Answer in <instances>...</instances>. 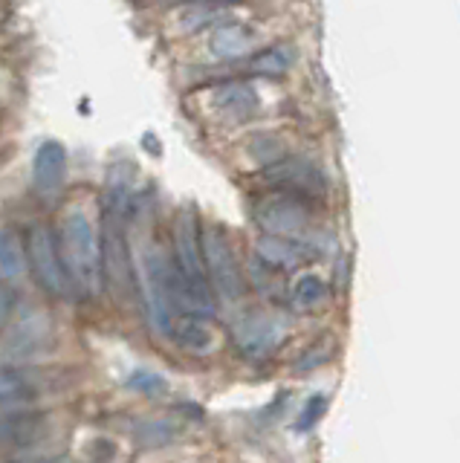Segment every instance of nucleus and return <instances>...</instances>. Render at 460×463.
I'll return each mask as SVG.
<instances>
[{
  "label": "nucleus",
  "mask_w": 460,
  "mask_h": 463,
  "mask_svg": "<svg viewBox=\"0 0 460 463\" xmlns=\"http://www.w3.org/2000/svg\"><path fill=\"white\" fill-rule=\"evenodd\" d=\"M102 264L105 279L113 287L131 289V260H127L125 229H122V206H113L105 217V238H102Z\"/></svg>",
  "instance_id": "10"
},
{
  "label": "nucleus",
  "mask_w": 460,
  "mask_h": 463,
  "mask_svg": "<svg viewBox=\"0 0 460 463\" xmlns=\"http://www.w3.org/2000/svg\"><path fill=\"white\" fill-rule=\"evenodd\" d=\"M50 342H52V327L47 322V316L26 313V318H21L15 330H12V336L6 339V351L18 362H26V359L38 356L44 347H50Z\"/></svg>",
  "instance_id": "12"
},
{
  "label": "nucleus",
  "mask_w": 460,
  "mask_h": 463,
  "mask_svg": "<svg viewBox=\"0 0 460 463\" xmlns=\"http://www.w3.org/2000/svg\"><path fill=\"white\" fill-rule=\"evenodd\" d=\"M324 298H327V284L319 275L307 272L293 284V304L298 310H315L319 304H324Z\"/></svg>",
  "instance_id": "20"
},
{
  "label": "nucleus",
  "mask_w": 460,
  "mask_h": 463,
  "mask_svg": "<svg viewBox=\"0 0 460 463\" xmlns=\"http://www.w3.org/2000/svg\"><path fill=\"white\" fill-rule=\"evenodd\" d=\"M168 336L174 339L183 347V351H189V354H209L211 347H214V330L200 316L174 318V325H171Z\"/></svg>",
  "instance_id": "15"
},
{
  "label": "nucleus",
  "mask_w": 460,
  "mask_h": 463,
  "mask_svg": "<svg viewBox=\"0 0 460 463\" xmlns=\"http://www.w3.org/2000/svg\"><path fill=\"white\" fill-rule=\"evenodd\" d=\"M218 108L232 119H247L258 110V96L247 81H229L218 90Z\"/></svg>",
  "instance_id": "16"
},
{
  "label": "nucleus",
  "mask_w": 460,
  "mask_h": 463,
  "mask_svg": "<svg viewBox=\"0 0 460 463\" xmlns=\"http://www.w3.org/2000/svg\"><path fill=\"white\" fill-rule=\"evenodd\" d=\"M203 260L209 284L218 289V296L226 301H238L243 296V275L232 246H229L226 235L218 226H209L203 232Z\"/></svg>",
  "instance_id": "5"
},
{
  "label": "nucleus",
  "mask_w": 460,
  "mask_h": 463,
  "mask_svg": "<svg viewBox=\"0 0 460 463\" xmlns=\"http://www.w3.org/2000/svg\"><path fill=\"white\" fill-rule=\"evenodd\" d=\"M267 183L276 185L281 194H290V197H319L324 194V177L322 171L315 168L313 163H307V159H281V163L269 165L267 168Z\"/></svg>",
  "instance_id": "9"
},
{
  "label": "nucleus",
  "mask_w": 460,
  "mask_h": 463,
  "mask_svg": "<svg viewBox=\"0 0 460 463\" xmlns=\"http://www.w3.org/2000/svg\"><path fill=\"white\" fill-rule=\"evenodd\" d=\"M324 405H327V400H324L322 394L310 397V400H307V405H305V411H301V417H298L296 429H298V431L313 429V426H315V420H319V417L324 414Z\"/></svg>",
  "instance_id": "23"
},
{
  "label": "nucleus",
  "mask_w": 460,
  "mask_h": 463,
  "mask_svg": "<svg viewBox=\"0 0 460 463\" xmlns=\"http://www.w3.org/2000/svg\"><path fill=\"white\" fill-rule=\"evenodd\" d=\"M47 431V414L35 409H15V405H0V446L26 449L41 443Z\"/></svg>",
  "instance_id": "11"
},
{
  "label": "nucleus",
  "mask_w": 460,
  "mask_h": 463,
  "mask_svg": "<svg viewBox=\"0 0 460 463\" xmlns=\"http://www.w3.org/2000/svg\"><path fill=\"white\" fill-rule=\"evenodd\" d=\"M61 258L70 281L84 296H99L105 279L102 264V241L96 238V229L84 212H70L61 226Z\"/></svg>",
  "instance_id": "1"
},
{
  "label": "nucleus",
  "mask_w": 460,
  "mask_h": 463,
  "mask_svg": "<svg viewBox=\"0 0 460 463\" xmlns=\"http://www.w3.org/2000/svg\"><path fill=\"white\" fill-rule=\"evenodd\" d=\"M67 385V376L55 368H41L33 362L23 365H4L0 368V405H15V409H30L41 397L52 394Z\"/></svg>",
  "instance_id": "3"
},
{
  "label": "nucleus",
  "mask_w": 460,
  "mask_h": 463,
  "mask_svg": "<svg viewBox=\"0 0 460 463\" xmlns=\"http://www.w3.org/2000/svg\"><path fill=\"white\" fill-rule=\"evenodd\" d=\"M18 307V293L6 281H0V327H4Z\"/></svg>",
  "instance_id": "24"
},
{
  "label": "nucleus",
  "mask_w": 460,
  "mask_h": 463,
  "mask_svg": "<svg viewBox=\"0 0 460 463\" xmlns=\"http://www.w3.org/2000/svg\"><path fill=\"white\" fill-rule=\"evenodd\" d=\"M235 345L238 351L247 359H267L281 347L284 342V325L278 318L264 316V313H252L243 316L235 325Z\"/></svg>",
  "instance_id": "7"
},
{
  "label": "nucleus",
  "mask_w": 460,
  "mask_h": 463,
  "mask_svg": "<svg viewBox=\"0 0 460 463\" xmlns=\"http://www.w3.org/2000/svg\"><path fill=\"white\" fill-rule=\"evenodd\" d=\"M134 434L146 446H163L168 440H174V426H168L165 420H146V423H139Z\"/></svg>",
  "instance_id": "21"
},
{
  "label": "nucleus",
  "mask_w": 460,
  "mask_h": 463,
  "mask_svg": "<svg viewBox=\"0 0 460 463\" xmlns=\"http://www.w3.org/2000/svg\"><path fill=\"white\" fill-rule=\"evenodd\" d=\"M127 388L139 391V394H163L168 385H165L163 376H156L151 371H134L131 380H127Z\"/></svg>",
  "instance_id": "22"
},
{
  "label": "nucleus",
  "mask_w": 460,
  "mask_h": 463,
  "mask_svg": "<svg viewBox=\"0 0 460 463\" xmlns=\"http://www.w3.org/2000/svg\"><path fill=\"white\" fill-rule=\"evenodd\" d=\"M258 258L272 269H296L307 264L313 258V250L305 246L298 238H281V235H267L258 241Z\"/></svg>",
  "instance_id": "14"
},
{
  "label": "nucleus",
  "mask_w": 460,
  "mask_h": 463,
  "mask_svg": "<svg viewBox=\"0 0 460 463\" xmlns=\"http://www.w3.org/2000/svg\"><path fill=\"white\" fill-rule=\"evenodd\" d=\"M26 246H30V264H33L38 284L44 287L50 296H59V298L70 296L73 281H70V275H67L64 258H61V243L55 241L52 229L44 223L33 226Z\"/></svg>",
  "instance_id": "4"
},
{
  "label": "nucleus",
  "mask_w": 460,
  "mask_h": 463,
  "mask_svg": "<svg viewBox=\"0 0 460 463\" xmlns=\"http://www.w3.org/2000/svg\"><path fill=\"white\" fill-rule=\"evenodd\" d=\"M165 4H192V6H232V4H247V0H165Z\"/></svg>",
  "instance_id": "25"
},
{
  "label": "nucleus",
  "mask_w": 460,
  "mask_h": 463,
  "mask_svg": "<svg viewBox=\"0 0 460 463\" xmlns=\"http://www.w3.org/2000/svg\"><path fill=\"white\" fill-rule=\"evenodd\" d=\"M255 221L261 223V229L269 232V235L298 238L301 232L307 229L310 217H307V209H305V200L278 192L276 197H267L264 203H258Z\"/></svg>",
  "instance_id": "8"
},
{
  "label": "nucleus",
  "mask_w": 460,
  "mask_h": 463,
  "mask_svg": "<svg viewBox=\"0 0 460 463\" xmlns=\"http://www.w3.org/2000/svg\"><path fill=\"white\" fill-rule=\"evenodd\" d=\"M290 61H293L290 50H286V47H272V50H264V52L252 55L249 72H255V76L278 79V76H284L286 70H290Z\"/></svg>",
  "instance_id": "19"
},
{
  "label": "nucleus",
  "mask_w": 460,
  "mask_h": 463,
  "mask_svg": "<svg viewBox=\"0 0 460 463\" xmlns=\"http://www.w3.org/2000/svg\"><path fill=\"white\" fill-rule=\"evenodd\" d=\"M67 177V151L61 142H44L33 159V185L41 194L59 192Z\"/></svg>",
  "instance_id": "13"
},
{
  "label": "nucleus",
  "mask_w": 460,
  "mask_h": 463,
  "mask_svg": "<svg viewBox=\"0 0 460 463\" xmlns=\"http://www.w3.org/2000/svg\"><path fill=\"white\" fill-rule=\"evenodd\" d=\"M252 50V33L240 24H221L211 33V52L221 58H240Z\"/></svg>",
  "instance_id": "17"
},
{
  "label": "nucleus",
  "mask_w": 460,
  "mask_h": 463,
  "mask_svg": "<svg viewBox=\"0 0 460 463\" xmlns=\"http://www.w3.org/2000/svg\"><path fill=\"white\" fill-rule=\"evenodd\" d=\"M23 269H26L23 241L18 238L15 229H4L0 232V279L4 281L21 279Z\"/></svg>",
  "instance_id": "18"
},
{
  "label": "nucleus",
  "mask_w": 460,
  "mask_h": 463,
  "mask_svg": "<svg viewBox=\"0 0 460 463\" xmlns=\"http://www.w3.org/2000/svg\"><path fill=\"white\" fill-rule=\"evenodd\" d=\"M139 279H142V296H146V307L151 316V325L165 333L171 325H174V304H171V293H168V260L163 258L160 250H148L142 255L139 264Z\"/></svg>",
  "instance_id": "6"
},
{
  "label": "nucleus",
  "mask_w": 460,
  "mask_h": 463,
  "mask_svg": "<svg viewBox=\"0 0 460 463\" xmlns=\"http://www.w3.org/2000/svg\"><path fill=\"white\" fill-rule=\"evenodd\" d=\"M174 267L185 289H189L192 316L200 318L211 316L214 298H211V284L203 260V232L197 229V217L192 209H183L174 223Z\"/></svg>",
  "instance_id": "2"
}]
</instances>
